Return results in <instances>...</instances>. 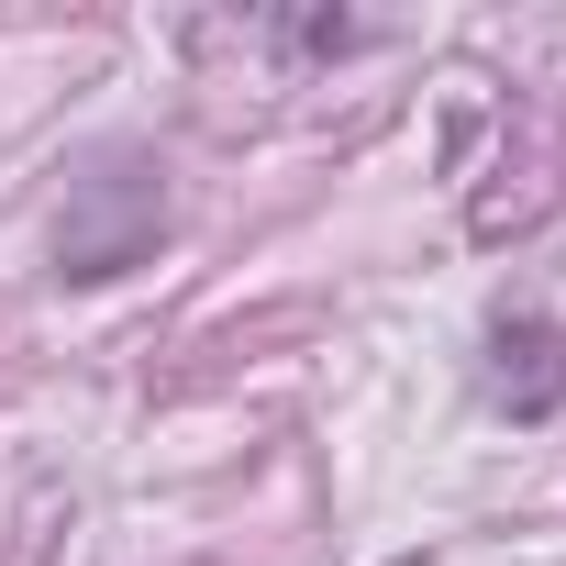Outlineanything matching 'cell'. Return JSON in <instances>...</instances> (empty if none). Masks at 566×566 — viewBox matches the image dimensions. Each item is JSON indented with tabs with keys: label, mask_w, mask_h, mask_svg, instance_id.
<instances>
[{
	"label": "cell",
	"mask_w": 566,
	"mask_h": 566,
	"mask_svg": "<svg viewBox=\"0 0 566 566\" xmlns=\"http://www.w3.org/2000/svg\"><path fill=\"white\" fill-rule=\"evenodd\" d=\"M156 222H167L156 167H145V156H101V167L67 189V211H56V277H123V266H145Z\"/></svg>",
	"instance_id": "6da1fadb"
},
{
	"label": "cell",
	"mask_w": 566,
	"mask_h": 566,
	"mask_svg": "<svg viewBox=\"0 0 566 566\" xmlns=\"http://www.w3.org/2000/svg\"><path fill=\"white\" fill-rule=\"evenodd\" d=\"M489 356H500V400H511V422H544V411L566 400V323H544V312H500V323H489Z\"/></svg>",
	"instance_id": "7a4b0ae2"
}]
</instances>
